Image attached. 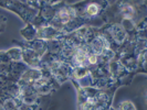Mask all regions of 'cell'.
<instances>
[{
    "label": "cell",
    "mask_w": 147,
    "mask_h": 110,
    "mask_svg": "<svg viewBox=\"0 0 147 110\" xmlns=\"http://www.w3.org/2000/svg\"><path fill=\"white\" fill-rule=\"evenodd\" d=\"M8 57L10 59V62H21L22 59V49L20 46H12L10 49H8L7 51Z\"/></svg>",
    "instance_id": "cell-18"
},
{
    "label": "cell",
    "mask_w": 147,
    "mask_h": 110,
    "mask_svg": "<svg viewBox=\"0 0 147 110\" xmlns=\"http://www.w3.org/2000/svg\"><path fill=\"white\" fill-rule=\"evenodd\" d=\"M18 99H20L22 103L27 105H39V106H41L42 101V97L38 95L32 85H21Z\"/></svg>",
    "instance_id": "cell-11"
},
{
    "label": "cell",
    "mask_w": 147,
    "mask_h": 110,
    "mask_svg": "<svg viewBox=\"0 0 147 110\" xmlns=\"http://www.w3.org/2000/svg\"><path fill=\"white\" fill-rule=\"evenodd\" d=\"M6 24H7V17L0 15V33L6 30Z\"/></svg>",
    "instance_id": "cell-22"
},
{
    "label": "cell",
    "mask_w": 147,
    "mask_h": 110,
    "mask_svg": "<svg viewBox=\"0 0 147 110\" xmlns=\"http://www.w3.org/2000/svg\"><path fill=\"white\" fill-rule=\"evenodd\" d=\"M88 46L83 45L78 47L74 54L72 55V57L70 59V61L67 62V64L71 66L73 69H78V68H88Z\"/></svg>",
    "instance_id": "cell-10"
},
{
    "label": "cell",
    "mask_w": 147,
    "mask_h": 110,
    "mask_svg": "<svg viewBox=\"0 0 147 110\" xmlns=\"http://www.w3.org/2000/svg\"><path fill=\"white\" fill-rule=\"evenodd\" d=\"M63 37L60 39H55V40H51V41H47V53L57 56L63 47V44H64Z\"/></svg>",
    "instance_id": "cell-16"
},
{
    "label": "cell",
    "mask_w": 147,
    "mask_h": 110,
    "mask_svg": "<svg viewBox=\"0 0 147 110\" xmlns=\"http://www.w3.org/2000/svg\"><path fill=\"white\" fill-rule=\"evenodd\" d=\"M118 109L119 110H137L135 105L131 101V100H124L119 103L118 106Z\"/></svg>",
    "instance_id": "cell-20"
},
{
    "label": "cell",
    "mask_w": 147,
    "mask_h": 110,
    "mask_svg": "<svg viewBox=\"0 0 147 110\" xmlns=\"http://www.w3.org/2000/svg\"><path fill=\"white\" fill-rule=\"evenodd\" d=\"M107 110H115V109H114V108H112V107H111L110 109H107Z\"/></svg>",
    "instance_id": "cell-23"
},
{
    "label": "cell",
    "mask_w": 147,
    "mask_h": 110,
    "mask_svg": "<svg viewBox=\"0 0 147 110\" xmlns=\"http://www.w3.org/2000/svg\"><path fill=\"white\" fill-rule=\"evenodd\" d=\"M15 42L17 43V46L29 49V50L33 51L34 53H37L41 59L47 54V41L40 40V39H36V40L30 41V42H26V41H23V40H22V41L16 40Z\"/></svg>",
    "instance_id": "cell-12"
},
{
    "label": "cell",
    "mask_w": 147,
    "mask_h": 110,
    "mask_svg": "<svg viewBox=\"0 0 147 110\" xmlns=\"http://www.w3.org/2000/svg\"><path fill=\"white\" fill-rule=\"evenodd\" d=\"M64 34H62L59 30L53 28L51 25H45L37 29V39L43 40V41H51L55 39H60Z\"/></svg>",
    "instance_id": "cell-14"
},
{
    "label": "cell",
    "mask_w": 147,
    "mask_h": 110,
    "mask_svg": "<svg viewBox=\"0 0 147 110\" xmlns=\"http://www.w3.org/2000/svg\"><path fill=\"white\" fill-rule=\"evenodd\" d=\"M42 76V71L37 69V68H30L28 67L24 73L21 75L20 79L17 81V84L19 86L21 85H32L36 81H38L40 77Z\"/></svg>",
    "instance_id": "cell-15"
},
{
    "label": "cell",
    "mask_w": 147,
    "mask_h": 110,
    "mask_svg": "<svg viewBox=\"0 0 147 110\" xmlns=\"http://www.w3.org/2000/svg\"><path fill=\"white\" fill-rule=\"evenodd\" d=\"M95 29L96 28H93L92 25H84L73 31L72 33L64 35V39L67 42L73 44L75 47H80V46L88 44V40L94 34Z\"/></svg>",
    "instance_id": "cell-8"
},
{
    "label": "cell",
    "mask_w": 147,
    "mask_h": 110,
    "mask_svg": "<svg viewBox=\"0 0 147 110\" xmlns=\"http://www.w3.org/2000/svg\"><path fill=\"white\" fill-rule=\"evenodd\" d=\"M109 6V1H81L74 3L79 17L86 21L88 25H91V23L98 18L103 19L104 12Z\"/></svg>",
    "instance_id": "cell-4"
},
{
    "label": "cell",
    "mask_w": 147,
    "mask_h": 110,
    "mask_svg": "<svg viewBox=\"0 0 147 110\" xmlns=\"http://www.w3.org/2000/svg\"><path fill=\"white\" fill-rule=\"evenodd\" d=\"M41 69H47L60 85L64 84L67 81H71L73 68L67 63L58 59V56L47 53L41 59Z\"/></svg>",
    "instance_id": "cell-2"
},
{
    "label": "cell",
    "mask_w": 147,
    "mask_h": 110,
    "mask_svg": "<svg viewBox=\"0 0 147 110\" xmlns=\"http://www.w3.org/2000/svg\"><path fill=\"white\" fill-rule=\"evenodd\" d=\"M20 34H21L23 41L30 42L37 39V28L33 24H27L23 29L20 30Z\"/></svg>",
    "instance_id": "cell-17"
},
{
    "label": "cell",
    "mask_w": 147,
    "mask_h": 110,
    "mask_svg": "<svg viewBox=\"0 0 147 110\" xmlns=\"http://www.w3.org/2000/svg\"><path fill=\"white\" fill-rule=\"evenodd\" d=\"M11 62L8 57L6 51H0V65H8Z\"/></svg>",
    "instance_id": "cell-21"
},
{
    "label": "cell",
    "mask_w": 147,
    "mask_h": 110,
    "mask_svg": "<svg viewBox=\"0 0 147 110\" xmlns=\"http://www.w3.org/2000/svg\"><path fill=\"white\" fill-rule=\"evenodd\" d=\"M17 109L18 110H41V106L39 105H27L22 103L20 99L17 98Z\"/></svg>",
    "instance_id": "cell-19"
},
{
    "label": "cell",
    "mask_w": 147,
    "mask_h": 110,
    "mask_svg": "<svg viewBox=\"0 0 147 110\" xmlns=\"http://www.w3.org/2000/svg\"><path fill=\"white\" fill-rule=\"evenodd\" d=\"M0 6L16 13L17 15H19L27 24H31L33 22L38 15V11H39L36 8L30 7L29 5H27L26 1H19V0L0 1Z\"/></svg>",
    "instance_id": "cell-5"
},
{
    "label": "cell",
    "mask_w": 147,
    "mask_h": 110,
    "mask_svg": "<svg viewBox=\"0 0 147 110\" xmlns=\"http://www.w3.org/2000/svg\"><path fill=\"white\" fill-rule=\"evenodd\" d=\"M41 71H42V76L32 84V87L37 91L38 95H40L41 97L52 95L59 89L61 85L52 77V75L47 69H41Z\"/></svg>",
    "instance_id": "cell-7"
},
{
    "label": "cell",
    "mask_w": 147,
    "mask_h": 110,
    "mask_svg": "<svg viewBox=\"0 0 147 110\" xmlns=\"http://www.w3.org/2000/svg\"><path fill=\"white\" fill-rule=\"evenodd\" d=\"M86 46H88V51L90 53H92V54H95L97 56H100V55H102L104 52H106L107 50H110L111 46L109 42H107V40L104 37V35L98 31V28H96L95 29V32H94V34L91 37V39L88 40V44H86Z\"/></svg>",
    "instance_id": "cell-9"
},
{
    "label": "cell",
    "mask_w": 147,
    "mask_h": 110,
    "mask_svg": "<svg viewBox=\"0 0 147 110\" xmlns=\"http://www.w3.org/2000/svg\"><path fill=\"white\" fill-rule=\"evenodd\" d=\"M98 31L107 40L111 49L115 53H117L129 39L127 32L118 22H106L103 27L98 28Z\"/></svg>",
    "instance_id": "cell-3"
},
{
    "label": "cell",
    "mask_w": 147,
    "mask_h": 110,
    "mask_svg": "<svg viewBox=\"0 0 147 110\" xmlns=\"http://www.w3.org/2000/svg\"><path fill=\"white\" fill-rule=\"evenodd\" d=\"M106 22H119V20H129L137 24L146 18V2L145 1H117L114 2L110 13L104 12Z\"/></svg>",
    "instance_id": "cell-1"
},
{
    "label": "cell",
    "mask_w": 147,
    "mask_h": 110,
    "mask_svg": "<svg viewBox=\"0 0 147 110\" xmlns=\"http://www.w3.org/2000/svg\"><path fill=\"white\" fill-rule=\"evenodd\" d=\"M21 49H22V59H21L22 63H24L30 68L41 69V67H42L41 57L38 55L37 53H34V52L29 50V49H26V47H21Z\"/></svg>",
    "instance_id": "cell-13"
},
{
    "label": "cell",
    "mask_w": 147,
    "mask_h": 110,
    "mask_svg": "<svg viewBox=\"0 0 147 110\" xmlns=\"http://www.w3.org/2000/svg\"><path fill=\"white\" fill-rule=\"evenodd\" d=\"M64 1H42L37 17L31 24H33L37 29L49 25V23L53 20L58 8L61 7Z\"/></svg>",
    "instance_id": "cell-6"
}]
</instances>
